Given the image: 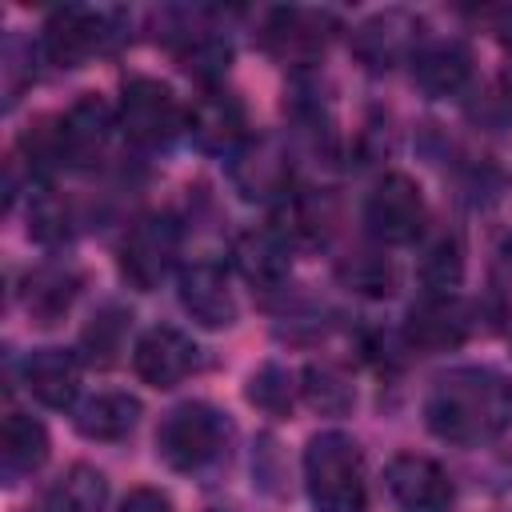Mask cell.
<instances>
[{
    "mask_svg": "<svg viewBox=\"0 0 512 512\" xmlns=\"http://www.w3.org/2000/svg\"><path fill=\"white\" fill-rule=\"evenodd\" d=\"M24 384L44 408H72L80 396V356L68 348H36L24 356Z\"/></svg>",
    "mask_w": 512,
    "mask_h": 512,
    "instance_id": "15",
    "label": "cell"
},
{
    "mask_svg": "<svg viewBox=\"0 0 512 512\" xmlns=\"http://www.w3.org/2000/svg\"><path fill=\"white\" fill-rule=\"evenodd\" d=\"M0 460H4V476L16 480L24 472H36L48 460V432L36 416L28 412H8L4 416V432H0Z\"/></svg>",
    "mask_w": 512,
    "mask_h": 512,
    "instance_id": "20",
    "label": "cell"
},
{
    "mask_svg": "<svg viewBox=\"0 0 512 512\" xmlns=\"http://www.w3.org/2000/svg\"><path fill=\"white\" fill-rule=\"evenodd\" d=\"M464 280V248L456 236H440L424 248L420 256V284L432 296H452V288H460Z\"/></svg>",
    "mask_w": 512,
    "mask_h": 512,
    "instance_id": "25",
    "label": "cell"
},
{
    "mask_svg": "<svg viewBox=\"0 0 512 512\" xmlns=\"http://www.w3.org/2000/svg\"><path fill=\"white\" fill-rule=\"evenodd\" d=\"M416 44V20L408 12H376L372 20H364L352 36V52L368 64V68H392L396 60H404Z\"/></svg>",
    "mask_w": 512,
    "mask_h": 512,
    "instance_id": "18",
    "label": "cell"
},
{
    "mask_svg": "<svg viewBox=\"0 0 512 512\" xmlns=\"http://www.w3.org/2000/svg\"><path fill=\"white\" fill-rule=\"evenodd\" d=\"M28 236L40 244H60L68 236V208L52 188H36L28 200Z\"/></svg>",
    "mask_w": 512,
    "mask_h": 512,
    "instance_id": "29",
    "label": "cell"
},
{
    "mask_svg": "<svg viewBox=\"0 0 512 512\" xmlns=\"http://www.w3.org/2000/svg\"><path fill=\"white\" fill-rule=\"evenodd\" d=\"M336 276H340L344 288H352V292H360V296H388L392 284H396L392 260H388L384 252H368V248H364V252H352L348 260H340Z\"/></svg>",
    "mask_w": 512,
    "mask_h": 512,
    "instance_id": "26",
    "label": "cell"
},
{
    "mask_svg": "<svg viewBox=\"0 0 512 512\" xmlns=\"http://www.w3.org/2000/svg\"><path fill=\"white\" fill-rule=\"evenodd\" d=\"M140 420V400L128 392H96L80 404L76 428L88 440H124Z\"/></svg>",
    "mask_w": 512,
    "mask_h": 512,
    "instance_id": "21",
    "label": "cell"
},
{
    "mask_svg": "<svg viewBox=\"0 0 512 512\" xmlns=\"http://www.w3.org/2000/svg\"><path fill=\"white\" fill-rule=\"evenodd\" d=\"M124 320H128V316H124L120 308H108V312H100V316L84 328V336H80V352H84L88 364L108 368V364L116 360L120 340H124Z\"/></svg>",
    "mask_w": 512,
    "mask_h": 512,
    "instance_id": "28",
    "label": "cell"
},
{
    "mask_svg": "<svg viewBox=\"0 0 512 512\" xmlns=\"http://www.w3.org/2000/svg\"><path fill=\"white\" fill-rule=\"evenodd\" d=\"M288 176H292L288 152H284L280 140H272V136L248 140V144L236 152L232 180H236V188H240L248 200H268V196L288 192Z\"/></svg>",
    "mask_w": 512,
    "mask_h": 512,
    "instance_id": "16",
    "label": "cell"
},
{
    "mask_svg": "<svg viewBox=\"0 0 512 512\" xmlns=\"http://www.w3.org/2000/svg\"><path fill=\"white\" fill-rule=\"evenodd\" d=\"M248 400L256 408H264L268 416H284L292 408V400H296V384L280 364H264L248 380Z\"/></svg>",
    "mask_w": 512,
    "mask_h": 512,
    "instance_id": "30",
    "label": "cell"
},
{
    "mask_svg": "<svg viewBox=\"0 0 512 512\" xmlns=\"http://www.w3.org/2000/svg\"><path fill=\"white\" fill-rule=\"evenodd\" d=\"M108 480L92 464H72L44 496L40 512H104Z\"/></svg>",
    "mask_w": 512,
    "mask_h": 512,
    "instance_id": "23",
    "label": "cell"
},
{
    "mask_svg": "<svg viewBox=\"0 0 512 512\" xmlns=\"http://www.w3.org/2000/svg\"><path fill=\"white\" fill-rule=\"evenodd\" d=\"M472 76V52L460 40H436L412 56V80L432 96H456Z\"/></svg>",
    "mask_w": 512,
    "mask_h": 512,
    "instance_id": "19",
    "label": "cell"
},
{
    "mask_svg": "<svg viewBox=\"0 0 512 512\" xmlns=\"http://www.w3.org/2000/svg\"><path fill=\"white\" fill-rule=\"evenodd\" d=\"M120 512H172L168 496L160 488H132L120 504Z\"/></svg>",
    "mask_w": 512,
    "mask_h": 512,
    "instance_id": "31",
    "label": "cell"
},
{
    "mask_svg": "<svg viewBox=\"0 0 512 512\" xmlns=\"http://www.w3.org/2000/svg\"><path fill=\"white\" fill-rule=\"evenodd\" d=\"M176 252H180V228L172 216L164 212H148L140 216L128 236H124V248H120V272L140 288V292H152L176 264Z\"/></svg>",
    "mask_w": 512,
    "mask_h": 512,
    "instance_id": "7",
    "label": "cell"
},
{
    "mask_svg": "<svg viewBox=\"0 0 512 512\" xmlns=\"http://www.w3.org/2000/svg\"><path fill=\"white\" fill-rule=\"evenodd\" d=\"M132 368L152 388H176L196 372V344L168 324L148 328L132 348Z\"/></svg>",
    "mask_w": 512,
    "mask_h": 512,
    "instance_id": "11",
    "label": "cell"
},
{
    "mask_svg": "<svg viewBox=\"0 0 512 512\" xmlns=\"http://www.w3.org/2000/svg\"><path fill=\"white\" fill-rule=\"evenodd\" d=\"M180 304L204 328H228L236 320V296L228 288V272L216 260H196L180 272Z\"/></svg>",
    "mask_w": 512,
    "mask_h": 512,
    "instance_id": "14",
    "label": "cell"
},
{
    "mask_svg": "<svg viewBox=\"0 0 512 512\" xmlns=\"http://www.w3.org/2000/svg\"><path fill=\"white\" fill-rule=\"evenodd\" d=\"M304 488L316 512H364L368 480L364 452L348 432H320L304 448Z\"/></svg>",
    "mask_w": 512,
    "mask_h": 512,
    "instance_id": "2",
    "label": "cell"
},
{
    "mask_svg": "<svg viewBox=\"0 0 512 512\" xmlns=\"http://www.w3.org/2000/svg\"><path fill=\"white\" fill-rule=\"evenodd\" d=\"M76 288H80L76 268H68V264H44V268H36V272L28 276V284H24V304H28V312L36 316V324H52L56 316L68 312Z\"/></svg>",
    "mask_w": 512,
    "mask_h": 512,
    "instance_id": "22",
    "label": "cell"
},
{
    "mask_svg": "<svg viewBox=\"0 0 512 512\" xmlns=\"http://www.w3.org/2000/svg\"><path fill=\"white\" fill-rule=\"evenodd\" d=\"M332 32V16L328 12H312V8H276L264 24V48L280 60L292 64H308L316 52H324Z\"/></svg>",
    "mask_w": 512,
    "mask_h": 512,
    "instance_id": "13",
    "label": "cell"
},
{
    "mask_svg": "<svg viewBox=\"0 0 512 512\" xmlns=\"http://www.w3.org/2000/svg\"><path fill=\"white\" fill-rule=\"evenodd\" d=\"M228 436H232V424L212 404L188 400V404H176L172 412H164V420L156 428V456L172 472H204L216 460H224Z\"/></svg>",
    "mask_w": 512,
    "mask_h": 512,
    "instance_id": "4",
    "label": "cell"
},
{
    "mask_svg": "<svg viewBox=\"0 0 512 512\" xmlns=\"http://www.w3.org/2000/svg\"><path fill=\"white\" fill-rule=\"evenodd\" d=\"M176 60L196 80L212 84L216 76H224L228 60H232V44L220 32H184L180 44H176Z\"/></svg>",
    "mask_w": 512,
    "mask_h": 512,
    "instance_id": "24",
    "label": "cell"
},
{
    "mask_svg": "<svg viewBox=\"0 0 512 512\" xmlns=\"http://www.w3.org/2000/svg\"><path fill=\"white\" fill-rule=\"evenodd\" d=\"M300 396L316 408V412H324V416H340V412H348L352 408V384L336 372V368H328V364H312V368H304V376H300Z\"/></svg>",
    "mask_w": 512,
    "mask_h": 512,
    "instance_id": "27",
    "label": "cell"
},
{
    "mask_svg": "<svg viewBox=\"0 0 512 512\" xmlns=\"http://www.w3.org/2000/svg\"><path fill=\"white\" fill-rule=\"evenodd\" d=\"M424 420L440 440L484 444L512 424V380L492 368H452L432 384Z\"/></svg>",
    "mask_w": 512,
    "mask_h": 512,
    "instance_id": "1",
    "label": "cell"
},
{
    "mask_svg": "<svg viewBox=\"0 0 512 512\" xmlns=\"http://www.w3.org/2000/svg\"><path fill=\"white\" fill-rule=\"evenodd\" d=\"M472 332V312L468 304L452 300V296H432L428 304L412 308L408 316V344L424 348V352H448L456 344H464Z\"/></svg>",
    "mask_w": 512,
    "mask_h": 512,
    "instance_id": "17",
    "label": "cell"
},
{
    "mask_svg": "<svg viewBox=\"0 0 512 512\" xmlns=\"http://www.w3.org/2000/svg\"><path fill=\"white\" fill-rule=\"evenodd\" d=\"M120 20L124 12L116 8H84V4L56 8L44 24V56L60 68H80L84 60H92L96 52L120 40Z\"/></svg>",
    "mask_w": 512,
    "mask_h": 512,
    "instance_id": "5",
    "label": "cell"
},
{
    "mask_svg": "<svg viewBox=\"0 0 512 512\" xmlns=\"http://www.w3.org/2000/svg\"><path fill=\"white\" fill-rule=\"evenodd\" d=\"M108 136H112V108L104 104V96L84 92L64 116L44 120L28 136V152H32V164L60 160V164L84 168V164H96Z\"/></svg>",
    "mask_w": 512,
    "mask_h": 512,
    "instance_id": "3",
    "label": "cell"
},
{
    "mask_svg": "<svg viewBox=\"0 0 512 512\" xmlns=\"http://www.w3.org/2000/svg\"><path fill=\"white\" fill-rule=\"evenodd\" d=\"M384 488L400 512H444L452 504V480L448 472L416 452H400L384 468Z\"/></svg>",
    "mask_w": 512,
    "mask_h": 512,
    "instance_id": "9",
    "label": "cell"
},
{
    "mask_svg": "<svg viewBox=\"0 0 512 512\" xmlns=\"http://www.w3.org/2000/svg\"><path fill=\"white\" fill-rule=\"evenodd\" d=\"M364 224L380 244H408L424 224V196L412 176L388 172L364 204Z\"/></svg>",
    "mask_w": 512,
    "mask_h": 512,
    "instance_id": "8",
    "label": "cell"
},
{
    "mask_svg": "<svg viewBox=\"0 0 512 512\" xmlns=\"http://www.w3.org/2000/svg\"><path fill=\"white\" fill-rule=\"evenodd\" d=\"M188 132L192 140L212 152V156H236L248 144V112L244 100L224 92V88H208L192 108H188Z\"/></svg>",
    "mask_w": 512,
    "mask_h": 512,
    "instance_id": "10",
    "label": "cell"
},
{
    "mask_svg": "<svg viewBox=\"0 0 512 512\" xmlns=\"http://www.w3.org/2000/svg\"><path fill=\"white\" fill-rule=\"evenodd\" d=\"M292 236L284 232V224H264V228H248L236 236L232 244V264L236 272L256 284V288H276L284 276H288V264H292Z\"/></svg>",
    "mask_w": 512,
    "mask_h": 512,
    "instance_id": "12",
    "label": "cell"
},
{
    "mask_svg": "<svg viewBox=\"0 0 512 512\" xmlns=\"http://www.w3.org/2000/svg\"><path fill=\"white\" fill-rule=\"evenodd\" d=\"M480 16H484V24L496 32V40H500L504 48H512V4H496V8H484Z\"/></svg>",
    "mask_w": 512,
    "mask_h": 512,
    "instance_id": "32",
    "label": "cell"
},
{
    "mask_svg": "<svg viewBox=\"0 0 512 512\" xmlns=\"http://www.w3.org/2000/svg\"><path fill=\"white\" fill-rule=\"evenodd\" d=\"M120 128L140 148H164L188 128V108L156 76H132L120 100Z\"/></svg>",
    "mask_w": 512,
    "mask_h": 512,
    "instance_id": "6",
    "label": "cell"
}]
</instances>
